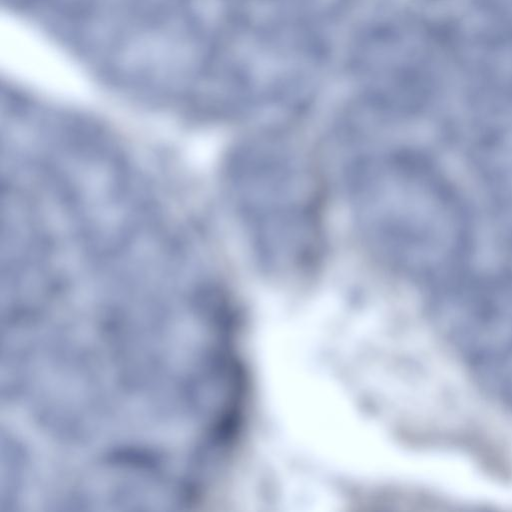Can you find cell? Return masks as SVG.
<instances>
[{
	"label": "cell",
	"instance_id": "6da1fadb",
	"mask_svg": "<svg viewBox=\"0 0 512 512\" xmlns=\"http://www.w3.org/2000/svg\"><path fill=\"white\" fill-rule=\"evenodd\" d=\"M228 186L255 261L290 275L316 263L323 245L320 186L302 152L287 138L266 134L232 155Z\"/></svg>",
	"mask_w": 512,
	"mask_h": 512
},
{
	"label": "cell",
	"instance_id": "7a4b0ae2",
	"mask_svg": "<svg viewBox=\"0 0 512 512\" xmlns=\"http://www.w3.org/2000/svg\"><path fill=\"white\" fill-rule=\"evenodd\" d=\"M474 369L494 392L512 405V328Z\"/></svg>",
	"mask_w": 512,
	"mask_h": 512
}]
</instances>
